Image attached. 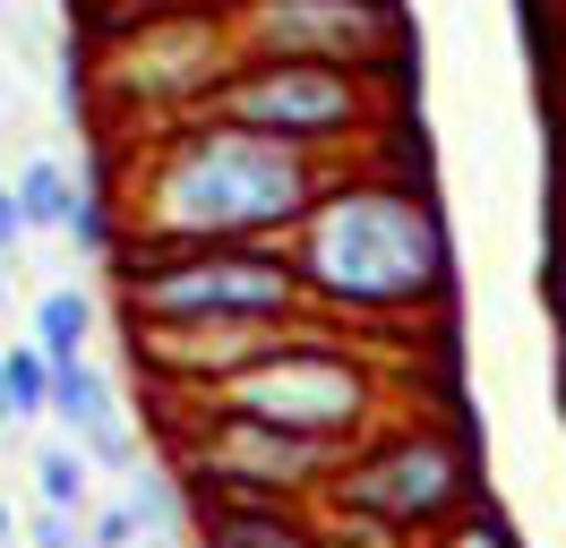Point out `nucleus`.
Here are the masks:
<instances>
[{
    "label": "nucleus",
    "mask_w": 566,
    "mask_h": 548,
    "mask_svg": "<svg viewBox=\"0 0 566 548\" xmlns=\"http://www.w3.org/2000/svg\"><path fill=\"white\" fill-rule=\"evenodd\" d=\"M52 420L70 429V445H86V454H95V445H104L112 429H120L112 377L95 369V360H70V369H61V386H52Z\"/></svg>",
    "instance_id": "nucleus-10"
},
{
    "label": "nucleus",
    "mask_w": 566,
    "mask_h": 548,
    "mask_svg": "<svg viewBox=\"0 0 566 548\" xmlns=\"http://www.w3.org/2000/svg\"><path fill=\"white\" fill-rule=\"evenodd\" d=\"M214 548H326L310 523H292L283 506H223L214 514Z\"/></svg>",
    "instance_id": "nucleus-15"
},
{
    "label": "nucleus",
    "mask_w": 566,
    "mask_h": 548,
    "mask_svg": "<svg viewBox=\"0 0 566 548\" xmlns=\"http://www.w3.org/2000/svg\"><path fill=\"white\" fill-rule=\"evenodd\" d=\"M146 540V523L129 506H95L86 514V548H138Z\"/></svg>",
    "instance_id": "nucleus-17"
},
{
    "label": "nucleus",
    "mask_w": 566,
    "mask_h": 548,
    "mask_svg": "<svg viewBox=\"0 0 566 548\" xmlns=\"http://www.w3.org/2000/svg\"><path fill=\"white\" fill-rule=\"evenodd\" d=\"M223 411H241V420H275V429H292V438H318V445H344L369 420V377L353 369V351L326 335H292L275 351V360H258L249 377H232L223 394H214Z\"/></svg>",
    "instance_id": "nucleus-4"
},
{
    "label": "nucleus",
    "mask_w": 566,
    "mask_h": 548,
    "mask_svg": "<svg viewBox=\"0 0 566 548\" xmlns=\"http://www.w3.org/2000/svg\"><path fill=\"white\" fill-rule=\"evenodd\" d=\"M0 9H9V0H0Z\"/></svg>",
    "instance_id": "nucleus-24"
},
{
    "label": "nucleus",
    "mask_w": 566,
    "mask_h": 548,
    "mask_svg": "<svg viewBox=\"0 0 566 548\" xmlns=\"http://www.w3.org/2000/svg\"><path fill=\"white\" fill-rule=\"evenodd\" d=\"M0 540H9V506H0Z\"/></svg>",
    "instance_id": "nucleus-21"
},
{
    "label": "nucleus",
    "mask_w": 566,
    "mask_h": 548,
    "mask_svg": "<svg viewBox=\"0 0 566 548\" xmlns=\"http://www.w3.org/2000/svg\"><path fill=\"white\" fill-rule=\"evenodd\" d=\"M27 232H35V223H27V205H18V180H0V257H9Z\"/></svg>",
    "instance_id": "nucleus-19"
},
{
    "label": "nucleus",
    "mask_w": 566,
    "mask_h": 548,
    "mask_svg": "<svg viewBox=\"0 0 566 548\" xmlns=\"http://www.w3.org/2000/svg\"><path fill=\"white\" fill-rule=\"evenodd\" d=\"M95 463H86V445H35V506H52V514H95Z\"/></svg>",
    "instance_id": "nucleus-13"
},
{
    "label": "nucleus",
    "mask_w": 566,
    "mask_h": 548,
    "mask_svg": "<svg viewBox=\"0 0 566 548\" xmlns=\"http://www.w3.org/2000/svg\"><path fill=\"white\" fill-rule=\"evenodd\" d=\"M463 497V472L438 438H403L387 454H360L344 463V506H360L387 531H412V523H438V514Z\"/></svg>",
    "instance_id": "nucleus-9"
},
{
    "label": "nucleus",
    "mask_w": 566,
    "mask_h": 548,
    "mask_svg": "<svg viewBox=\"0 0 566 548\" xmlns=\"http://www.w3.org/2000/svg\"><path fill=\"white\" fill-rule=\"evenodd\" d=\"M395 0H241L232 43L249 61H318V68H369L395 52Z\"/></svg>",
    "instance_id": "nucleus-6"
},
{
    "label": "nucleus",
    "mask_w": 566,
    "mask_h": 548,
    "mask_svg": "<svg viewBox=\"0 0 566 548\" xmlns=\"http://www.w3.org/2000/svg\"><path fill=\"white\" fill-rule=\"evenodd\" d=\"M207 120L249 137H283V146H335L360 120V77L353 68H318V61H241L214 86Z\"/></svg>",
    "instance_id": "nucleus-5"
},
{
    "label": "nucleus",
    "mask_w": 566,
    "mask_h": 548,
    "mask_svg": "<svg viewBox=\"0 0 566 548\" xmlns=\"http://www.w3.org/2000/svg\"><path fill=\"white\" fill-rule=\"evenodd\" d=\"M129 283V317L138 326H172V317H292L310 301V283L292 266V249H164L146 240Z\"/></svg>",
    "instance_id": "nucleus-3"
},
{
    "label": "nucleus",
    "mask_w": 566,
    "mask_h": 548,
    "mask_svg": "<svg viewBox=\"0 0 566 548\" xmlns=\"http://www.w3.org/2000/svg\"><path fill=\"white\" fill-rule=\"evenodd\" d=\"M318 155L249 137L223 120H189L155 146L138 180V223L164 249H258L266 232H301L318 214Z\"/></svg>",
    "instance_id": "nucleus-1"
},
{
    "label": "nucleus",
    "mask_w": 566,
    "mask_h": 548,
    "mask_svg": "<svg viewBox=\"0 0 566 548\" xmlns=\"http://www.w3.org/2000/svg\"><path fill=\"white\" fill-rule=\"evenodd\" d=\"M18 205H27V223H35V232H77L86 189H77V180L52 164V155H35V164L18 171Z\"/></svg>",
    "instance_id": "nucleus-12"
},
{
    "label": "nucleus",
    "mask_w": 566,
    "mask_h": 548,
    "mask_svg": "<svg viewBox=\"0 0 566 548\" xmlns=\"http://www.w3.org/2000/svg\"><path fill=\"white\" fill-rule=\"evenodd\" d=\"M455 548H506V531H497V523H472V531H463Z\"/></svg>",
    "instance_id": "nucleus-20"
},
{
    "label": "nucleus",
    "mask_w": 566,
    "mask_h": 548,
    "mask_svg": "<svg viewBox=\"0 0 566 548\" xmlns=\"http://www.w3.org/2000/svg\"><path fill=\"white\" fill-rule=\"evenodd\" d=\"M292 266L310 283V301L387 317V308H421L447 283V232L403 189H335L292 232Z\"/></svg>",
    "instance_id": "nucleus-2"
},
{
    "label": "nucleus",
    "mask_w": 566,
    "mask_h": 548,
    "mask_svg": "<svg viewBox=\"0 0 566 548\" xmlns=\"http://www.w3.org/2000/svg\"><path fill=\"white\" fill-rule=\"evenodd\" d=\"M27 540H35V548H86V514H52V506H35V514H27Z\"/></svg>",
    "instance_id": "nucleus-18"
},
{
    "label": "nucleus",
    "mask_w": 566,
    "mask_h": 548,
    "mask_svg": "<svg viewBox=\"0 0 566 548\" xmlns=\"http://www.w3.org/2000/svg\"><path fill=\"white\" fill-rule=\"evenodd\" d=\"M0 308H9V274H0Z\"/></svg>",
    "instance_id": "nucleus-22"
},
{
    "label": "nucleus",
    "mask_w": 566,
    "mask_h": 548,
    "mask_svg": "<svg viewBox=\"0 0 566 548\" xmlns=\"http://www.w3.org/2000/svg\"><path fill=\"white\" fill-rule=\"evenodd\" d=\"M86 335H95V301H86L77 283H61V292H43V301H35V342H43L52 369L86 360Z\"/></svg>",
    "instance_id": "nucleus-11"
},
{
    "label": "nucleus",
    "mask_w": 566,
    "mask_h": 548,
    "mask_svg": "<svg viewBox=\"0 0 566 548\" xmlns=\"http://www.w3.org/2000/svg\"><path fill=\"white\" fill-rule=\"evenodd\" d=\"M283 342H292L283 317H172V326H138V360L180 377V386L223 394L232 377H249L258 360H275Z\"/></svg>",
    "instance_id": "nucleus-8"
},
{
    "label": "nucleus",
    "mask_w": 566,
    "mask_h": 548,
    "mask_svg": "<svg viewBox=\"0 0 566 548\" xmlns=\"http://www.w3.org/2000/svg\"><path fill=\"white\" fill-rule=\"evenodd\" d=\"M335 454H344V445L292 438L275 420H241V411H223L207 429V479L241 488V506H283V497L318 488V479L335 472Z\"/></svg>",
    "instance_id": "nucleus-7"
},
{
    "label": "nucleus",
    "mask_w": 566,
    "mask_h": 548,
    "mask_svg": "<svg viewBox=\"0 0 566 548\" xmlns=\"http://www.w3.org/2000/svg\"><path fill=\"white\" fill-rule=\"evenodd\" d=\"M120 506H129V514L146 523V540H164V531L180 523V497H172V488H164L155 472H129V488H120Z\"/></svg>",
    "instance_id": "nucleus-16"
},
{
    "label": "nucleus",
    "mask_w": 566,
    "mask_h": 548,
    "mask_svg": "<svg viewBox=\"0 0 566 548\" xmlns=\"http://www.w3.org/2000/svg\"><path fill=\"white\" fill-rule=\"evenodd\" d=\"M146 548H164V540H146Z\"/></svg>",
    "instance_id": "nucleus-23"
},
{
    "label": "nucleus",
    "mask_w": 566,
    "mask_h": 548,
    "mask_svg": "<svg viewBox=\"0 0 566 548\" xmlns=\"http://www.w3.org/2000/svg\"><path fill=\"white\" fill-rule=\"evenodd\" d=\"M52 386H61V369L43 360V342H9L0 351V403H9V420H52Z\"/></svg>",
    "instance_id": "nucleus-14"
}]
</instances>
